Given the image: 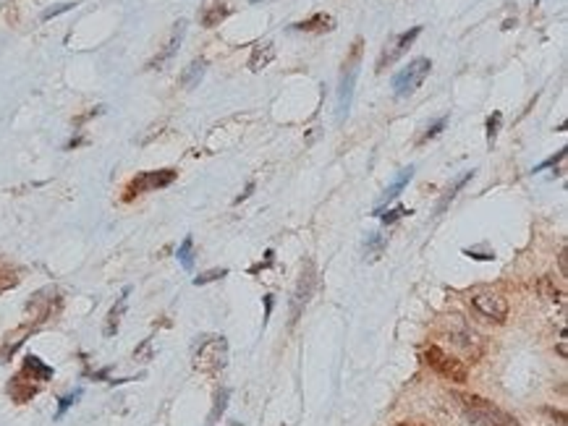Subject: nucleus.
Here are the masks:
<instances>
[{
    "mask_svg": "<svg viewBox=\"0 0 568 426\" xmlns=\"http://www.w3.org/2000/svg\"><path fill=\"white\" fill-rule=\"evenodd\" d=\"M228 397H230V390H226V387H223V390H220L218 392V397H215V408H212V421H218L220 416H223V413H226V406H228Z\"/></svg>",
    "mask_w": 568,
    "mask_h": 426,
    "instance_id": "25",
    "label": "nucleus"
},
{
    "mask_svg": "<svg viewBox=\"0 0 568 426\" xmlns=\"http://www.w3.org/2000/svg\"><path fill=\"white\" fill-rule=\"evenodd\" d=\"M461 411L466 413V418L474 426H518V421L511 413H506L503 408H498L495 403H490L479 395H469V392H456Z\"/></svg>",
    "mask_w": 568,
    "mask_h": 426,
    "instance_id": "1",
    "label": "nucleus"
},
{
    "mask_svg": "<svg viewBox=\"0 0 568 426\" xmlns=\"http://www.w3.org/2000/svg\"><path fill=\"white\" fill-rule=\"evenodd\" d=\"M558 353H560V358H566V332H560V343H558Z\"/></svg>",
    "mask_w": 568,
    "mask_h": 426,
    "instance_id": "34",
    "label": "nucleus"
},
{
    "mask_svg": "<svg viewBox=\"0 0 568 426\" xmlns=\"http://www.w3.org/2000/svg\"><path fill=\"white\" fill-rule=\"evenodd\" d=\"M251 191H254V183H249V186H247V191H244V194H241V197H239V199H236V204H239V201H244V199H247V197H249V194H251Z\"/></svg>",
    "mask_w": 568,
    "mask_h": 426,
    "instance_id": "35",
    "label": "nucleus"
},
{
    "mask_svg": "<svg viewBox=\"0 0 568 426\" xmlns=\"http://www.w3.org/2000/svg\"><path fill=\"white\" fill-rule=\"evenodd\" d=\"M205 71H207V60H191L189 66L183 69V73H181V87H186V90H191V87H197L202 81V76H205Z\"/></svg>",
    "mask_w": 568,
    "mask_h": 426,
    "instance_id": "15",
    "label": "nucleus"
},
{
    "mask_svg": "<svg viewBox=\"0 0 568 426\" xmlns=\"http://www.w3.org/2000/svg\"><path fill=\"white\" fill-rule=\"evenodd\" d=\"M539 290H542V293H545V296H548L550 301H553V298H560L558 287L553 285V280H550V278H545V280H542V283H539Z\"/></svg>",
    "mask_w": 568,
    "mask_h": 426,
    "instance_id": "30",
    "label": "nucleus"
},
{
    "mask_svg": "<svg viewBox=\"0 0 568 426\" xmlns=\"http://www.w3.org/2000/svg\"><path fill=\"white\" fill-rule=\"evenodd\" d=\"M21 377L29 382H50L53 367H48L40 356H24V367H21Z\"/></svg>",
    "mask_w": 568,
    "mask_h": 426,
    "instance_id": "11",
    "label": "nucleus"
},
{
    "mask_svg": "<svg viewBox=\"0 0 568 426\" xmlns=\"http://www.w3.org/2000/svg\"><path fill=\"white\" fill-rule=\"evenodd\" d=\"M270 314H272V296H265V322L270 319Z\"/></svg>",
    "mask_w": 568,
    "mask_h": 426,
    "instance_id": "33",
    "label": "nucleus"
},
{
    "mask_svg": "<svg viewBox=\"0 0 568 426\" xmlns=\"http://www.w3.org/2000/svg\"><path fill=\"white\" fill-rule=\"evenodd\" d=\"M129 293L131 287H123V293L118 296V301H116V306L108 311V317H105V327H102V335L105 337H113L116 332H118L120 327V319H123V314H126V304H129Z\"/></svg>",
    "mask_w": 568,
    "mask_h": 426,
    "instance_id": "12",
    "label": "nucleus"
},
{
    "mask_svg": "<svg viewBox=\"0 0 568 426\" xmlns=\"http://www.w3.org/2000/svg\"><path fill=\"white\" fill-rule=\"evenodd\" d=\"M251 3H259V0H251Z\"/></svg>",
    "mask_w": 568,
    "mask_h": 426,
    "instance_id": "38",
    "label": "nucleus"
},
{
    "mask_svg": "<svg viewBox=\"0 0 568 426\" xmlns=\"http://www.w3.org/2000/svg\"><path fill=\"white\" fill-rule=\"evenodd\" d=\"M228 426H244V424H239V421H230V424H228Z\"/></svg>",
    "mask_w": 568,
    "mask_h": 426,
    "instance_id": "37",
    "label": "nucleus"
},
{
    "mask_svg": "<svg viewBox=\"0 0 568 426\" xmlns=\"http://www.w3.org/2000/svg\"><path fill=\"white\" fill-rule=\"evenodd\" d=\"M471 306L477 308L479 314L490 322H506L508 319V301L500 296V293H492V290H479L471 296Z\"/></svg>",
    "mask_w": 568,
    "mask_h": 426,
    "instance_id": "9",
    "label": "nucleus"
},
{
    "mask_svg": "<svg viewBox=\"0 0 568 426\" xmlns=\"http://www.w3.org/2000/svg\"><path fill=\"white\" fill-rule=\"evenodd\" d=\"M422 34V27H411L409 31H401V34H396L393 40L385 45V50H382V55L377 58V73H382V71L388 69V66H393L396 60L401 58V55H406L409 52V48L417 42V37Z\"/></svg>",
    "mask_w": 568,
    "mask_h": 426,
    "instance_id": "8",
    "label": "nucleus"
},
{
    "mask_svg": "<svg viewBox=\"0 0 568 426\" xmlns=\"http://www.w3.org/2000/svg\"><path fill=\"white\" fill-rule=\"evenodd\" d=\"M385 246H388V238L382 236V233H372V236L367 238V248H364V254H367L369 262H375V259L382 257Z\"/></svg>",
    "mask_w": 568,
    "mask_h": 426,
    "instance_id": "20",
    "label": "nucleus"
},
{
    "mask_svg": "<svg viewBox=\"0 0 568 426\" xmlns=\"http://www.w3.org/2000/svg\"><path fill=\"white\" fill-rule=\"evenodd\" d=\"M79 397H81V390H74L71 395L60 397V406H58V413H55V418H63V413H66V411H69V408L74 406V403H76Z\"/></svg>",
    "mask_w": 568,
    "mask_h": 426,
    "instance_id": "28",
    "label": "nucleus"
},
{
    "mask_svg": "<svg viewBox=\"0 0 568 426\" xmlns=\"http://www.w3.org/2000/svg\"><path fill=\"white\" fill-rule=\"evenodd\" d=\"M429 69H432V60L429 58H414L406 69H401L399 73L393 76V92H396V97H411L429 76Z\"/></svg>",
    "mask_w": 568,
    "mask_h": 426,
    "instance_id": "4",
    "label": "nucleus"
},
{
    "mask_svg": "<svg viewBox=\"0 0 568 426\" xmlns=\"http://www.w3.org/2000/svg\"><path fill=\"white\" fill-rule=\"evenodd\" d=\"M445 123H448V115H443V118H438V120H435V123H432V126H429V129L424 131V134H422V136H419V144H424V141L435 139V136H438L440 131L445 129Z\"/></svg>",
    "mask_w": 568,
    "mask_h": 426,
    "instance_id": "27",
    "label": "nucleus"
},
{
    "mask_svg": "<svg viewBox=\"0 0 568 426\" xmlns=\"http://www.w3.org/2000/svg\"><path fill=\"white\" fill-rule=\"evenodd\" d=\"M19 269L13 267H0V293H6L11 287L19 285Z\"/></svg>",
    "mask_w": 568,
    "mask_h": 426,
    "instance_id": "22",
    "label": "nucleus"
},
{
    "mask_svg": "<svg viewBox=\"0 0 568 426\" xmlns=\"http://www.w3.org/2000/svg\"><path fill=\"white\" fill-rule=\"evenodd\" d=\"M71 8H74V3H63V6H58V8L45 10V13H42V19L48 21V19H53V16H58V13H63V10H71Z\"/></svg>",
    "mask_w": 568,
    "mask_h": 426,
    "instance_id": "31",
    "label": "nucleus"
},
{
    "mask_svg": "<svg viewBox=\"0 0 568 426\" xmlns=\"http://www.w3.org/2000/svg\"><path fill=\"white\" fill-rule=\"evenodd\" d=\"M471 176H474V170H469V173H464L461 178H456V180H453V183H450V186H448V189H445V194L440 197L438 215H443V212H445V209L450 207V201H453V199H456V194H459V191L464 189V186H466L469 180H471Z\"/></svg>",
    "mask_w": 568,
    "mask_h": 426,
    "instance_id": "18",
    "label": "nucleus"
},
{
    "mask_svg": "<svg viewBox=\"0 0 568 426\" xmlns=\"http://www.w3.org/2000/svg\"><path fill=\"white\" fill-rule=\"evenodd\" d=\"M272 58H275V45H272V42H259V45H254V50H251L249 69L254 71V73H259V71L268 69L270 63H272Z\"/></svg>",
    "mask_w": 568,
    "mask_h": 426,
    "instance_id": "14",
    "label": "nucleus"
},
{
    "mask_svg": "<svg viewBox=\"0 0 568 426\" xmlns=\"http://www.w3.org/2000/svg\"><path fill=\"white\" fill-rule=\"evenodd\" d=\"M134 361H137V364H147V361H152V337L141 340L139 348L134 350Z\"/></svg>",
    "mask_w": 568,
    "mask_h": 426,
    "instance_id": "26",
    "label": "nucleus"
},
{
    "mask_svg": "<svg viewBox=\"0 0 568 426\" xmlns=\"http://www.w3.org/2000/svg\"><path fill=\"white\" fill-rule=\"evenodd\" d=\"M566 152H568V149H560L555 157H550V159H545L542 165H537V168H534V173H539V170H545V168H555L558 162H563V159H566Z\"/></svg>",
    "mask_w": 568,
    "mask_h": 426,
    "instance_id": "29",
    "label": "nucleus"
},
{
    "mask_svg": "<svg viewBox=\"0 0 568 426\" xmlns=\"http://www.w3.org/2000/svg\"><path fill=\"white\" fill-rule=\"evenodd\" d=\"M500 123H503V113H500V110H495V113L487 118V144H490V147H492V144H495V139H498Z\"/></svg>",
    "mask_w": 568,
    "mask_h": 426,
    "instance_id": "23",
    "label": "nucleus"
},
{
    "mask_svg": "<svg viewBox=\"0 0 568 426\" xmlns=\"http://www.w3.org/2000/svg\"><path fill=\"white\" fill-rule=\"evenodd\" d=\"M414 178V165H409V168H403L399 173V176H396V180H393V183H390L388 189H385V194H382V199H380V207H385V204H390V201H396V199H399V194L403 189H406V186H409V180Z\"/></svg>",
    "mask_w": 568,
    "mask_h": 426,
    "instance_id": "13",
    "label": "nucleus"
},
{
    "mask_svg": "<svg viewBox=\"0 0 568 426\" xmlns=\"http://www.w3.org/2000/svg\"><path fill=\"white\" fill-rule=\"evenodd\" d=\"M401 426H424V424H414V421H406V424H401Z\"/></svg>",
    "mask_w": 568,
    "mask_h": 426,
    "instance_id": "36",
    "label": "nucleus"
},
{
    "mask_svg": "<svg viewBox=\"0 0 568 426\" xmlns=\"http://www.w3.org/2000/svg\"><path fill=\"white\" fill-rule=\"evenodd\" d=\"M183 34H186V21L181 19L179 24L173 27V34H170L168 42L162 45V50H160L158 55H155V58L147 63V69H150V71H160V69H162V66H165V63H168V60L173 58L176 52H179L181 42H183Z\"/></svg>",
    "mask_w": 568,
    "mask_h": 426,
    "instance_id": "10",
    "label": "nucleus"
},
{
    "mask_svg": "<svg viewBox=\"0 0 568 426\" xmlns=\"http://www.w3.org/2000/svg\"><path fill=\"white\" fill-rule=\"evenodd\" d=\"M333 27H335V21H333V16H328V13H314L312 19L293 24L296 31H328L333 29Z\"/></svg>",
    "mask_w": 568,
    "mask_h": 426,
    "instance_id": "16",
    "label": "nucleus"
},
{
    "mask_svg": "<svg viewBox=\"0 0 568 426\" xmlns=\"http://www.w3.org/2000/svg\"><path fill=\"white\" fill-rule=\"evenodd\" d=\"M406 215H411V209L406 207H393V209H375V218H380L385 225H393V222H399L401 218H406Z\"/></svg>",
    "mask_w": 568,
    "mask_h": 426,
    "instance_id": "21",
    "label": "nucleus"
},
{
    "mask_svg": "<svg viewBox=\"0 0 568 426\" xmlns=\"http://www.w3.org/2000/svg\"><path fill=\"white\" fill-rule=\"evenodd\" d=\"M314 285H317V272H314V264L310 259L304 262L299 275V283L293 287V296H291V325H296L301 317V311L307 308L310 298L314 296Z\"/></svg>",
    "mask_w": 568,
    "mask_h": 426,
    "instance_id": "5",
    "label": "nucleus"
},
{
    "mask_svg": "<svg viewBox=\"0 0 568 426\" xmlns=\"http://www.w3.org/2000/svg\"><path fill=\"white\" fill-rule=\"evenodd\" d=\"M424 361H427L429 367L438 371L440 377L450 379V382H466L469 371H466V367H464V361L448 356L443 348L429 346L427 350H424Z\"/></svg>",
    "mask_w": 568,
    "mask_h": 426,
    "instance_id": "6",
    "label": "nucleus"
},
{
    "mask_svg": "<svg viewBox=\"0 0 568 426\" xmlns=\"http://www.w3.org/2000/svg\"><path fill=\"white\" fill-rule=\"evenodd\" d=\"M230 8L226 6V3H212V6H207V8L202 10V27H207V29H212V27H218L220 21L228 19Z\"/></svg>",
    "mask_w": 568,
    "mask_h": 426,
    "instance_id": "17",
    "label": "nucleus"
},
{
    "mask_svg": "<svg viewBox=\"0 0 568 426\" xmlns=\"http://www.w3.org/2000/svg\"><path fill=\"white\" fill-rule=\"evenodd\" d=\"M228 367V340L223 335L205 337L200 346L194 348V369L205 374H215Z\"/></svg>",
    "mask_w": 568,
    "mask_h": 426,
    "instance_id": "2",
    "label": "nucleus"
},
{
    "mask_svg": "<svg viewBox=\"0 0 568 426\" xmlns=\"http://www.w3.org/2000/svg\"><path fill=\"white\" fill-rule=\"evenodd\" d=\"M228 275V269L226 267H218V269H209V272H202V275H197L194 278V285H207V283H215V280H223Z\"/></svg>",
    "mask_w": 568,
    "mask_h": 426,
    "instance_id": "24",
    "label": "nucleus"
},
{
    "mask_svg": "<svg viewBox=\"0 0 568 426\" xmlns=\"http://www.w3.org/2000/svg\"><path fill=\"white\" fill-rule=\"evenodd\" d=\"M176 257H179L181 267L186 269V272H191L194 269V238L186 236L183 241H181L179 251H176Z\"/></svg>",
    "mask_w": 568,
    "mask_h": 426,
    "instance_id": "19",
    "label": "nucleus"
},
{
    "mask_svg": "<svg viewBox=\"0 0 568 426\" xmlns=\"http://www.w3.org/2000/svg\"><path fill=\"white\" fill-rule=\"evenodd\" d=\"M568 254H566V248H563V251H560V275H563V278H566L568 275Z\"/></svg>",
    "mask_w": 568,
    "mask_h": 426,
    "instance_id": "32",
    "label": "nucleus"
},
{
    "mask_svg": "<svg viewBox=\"0 0 568 426\" xmlns=\"http://www.w3.org/2000/svg\"><path fill=\"white\" fill-rule=\"evenodd\" d=\"M359 66H361V40L354 42L349 58L343 63V73H340V90H338V110L340 118L349 115L351 108V97H354V87H356V76H359Z\"/></svg>",
    "mask_w": 568,
    "mask_h": 426,
    "instance_id": "3",
    "label": "nucleus"
},
{
    "mask_svg": "<svg viewBox=\"0 0 568 426\" xmlns=\"http://www.w3.org/2000/svg\"><path fill=\"white\" fill-rule=\"evenodd\" d=\"M176 178H179V173H176V170H170V168L139 173V176L129 183V189H126V199H134V197H139V194H147V191L165 189V186H170Z\"/></svg>",
    "mask_w": 568,
    "mask_h": 426,
    "instance_id": "7",
    "label": "nucleus"
}]
</instances>
